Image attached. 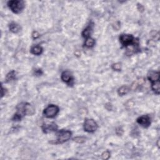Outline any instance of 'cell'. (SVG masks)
Masks as SVG:
<instances>
[{
  "instance_id": "1",
  "label": "cell",
  "mask_w": 160,
  "mask_h": 160,
  "mask_svg": "<svg viewBox=\"0 0 160 160\" xmlns=\"http://www.w3.org/2000/svg\"><path fill=\"white\" fill-rule=\"evenodd\" d=\"M17 113L14 114L13 120L20 121L25 115H32L34 113V108L30 103H21L17 107Z\"/></svg>"
},
{
  "instance_id": "18",
  "label": "cell",
  "mask_w": 160,
  "mask_h": 160,
  "mask_svg": "<svg viewBox=\"0 0 160 160\" xmlns=\"http://www.w3.org/2000/svg\"><path fill=\"white\" fill-rule=\"evenodd\" d=\"M112 68L115 71H120L121 70V64L120 63L113 64V65H112Z\"/></svg>"
},
{
  "instance_id": "8",
  "label": "cell",
  "mask_w": 160,
  "mask_h": 160,
  "mask_svg": "<svg viewBox=\"0 0 160 160\" xmlns=\"http://www.w3.org/2000/svg\"><path fill=\"white\" fill-rule=\"evenodd\" d=\"M137 123L144 128H148L151 124V119L149 116L143 115L137 119Z\"/></svg>"
},
{
  "instance_id": "19",
  "label": "cell",
  "mask_w": 160,
  "mask_h": 160,
  "mask_svg": "<svg viewBox=\"0 0 160 160\" xmlns=\"http://www.w3.org/2000/svg\"><path fill=\"white\" fill-rule=\"evenodd\" d=\"M74 140L75 141H77L79 143H81L85 141V138L84 137H77L74 139Z\"/></svg>"
},
{
  "instance_id": "14",
  "label": "cell",
  "mask_w": 160,
  "mask_h": 160,
  "mask_svg": "<svg viewBox=\"0 0 160 160\" xmlns=\"http://www.w3.org/2000/svg\"><path fill=\"white\" fill-rule=\"evenodd\" d=\"M16 77H17V75H16V72L14 71H11L6 75V81L8 83L12 81H14V80L16 79Z\"/></svg>"
},
{
  "instance_id": "12",
  "label": "cell",
  "mask_w": 160,
  "mask_h": 160,
  "mask_svg": "<svg viewBox=\"0 0 160 160\" xmlns=\"http://www.w3.org/2000/svg\"><path fill=\"white\" fill-rule=\"evenodd\" d=\"M10 30L13 33H18L21 30V27L17 23H11L9 25Z\"/></svg>"
},
{
  "instance_id": "16",
  "label": "cell",
  "mask_w": 160,
  "mask_h": 160,
  "mask_svg": "<svg viewBox=\"0 0 160 160\" xmlns=\"http://www.w3.org/2000/svg\"><path fill=\"white\" fill-rule=\"evenodd\" d=\"M152 90H153V91L156 94H159V88H160V84L159 81H157L152 83V85H151Z\"/></svg>"
},
{
  "instance_id": "17",
  "label": "cell",
  "mask_w": 160,
  "mask_h": 160,
  "mask_svg": "<svg viewBox=\"0 0 160 160\" xmlns=\"http://www.w3.org/2000/svg\"><path fill=\"white\" fill-rule=\"evenodd\" d=\"M95 44V41L93 38H88L86 39L85 42V45L87 48H91L93 47Z\"/></svg>"
},
{
  "instance_id": "11",
  "label": "cell",
  "mask_w": 160,
  "mask_h": 160,
  "mask_svg": "<svg viewBox=\"0 0 160 160\" xmlns=\"http://www.w3.org/2000/svg\"><path fill=\"white\" fill-rule=\"evenodd\" d=\"M92 31H93V26H92V25H89L82 32L83 37L86 39L90 38V35L92 33Z\"/></svg>"
},
{
  "instance_id": "3",
  "label": "cell",
  "mask_w": 160,
  "mask_h": 160,
  "mask_svg": "<svg viewBox=\"0 0 160 160\" xmlns=\"http://www.w3.org/2000/svg\"><path fill=\"white\" fill-rule=\"evenodd\" d=\"M8 6L13 13L18 14L21 13L25 8V3L23 1L13 0V1H10L8 3Z\"/></svg>"
},
{
  "instance_id": "15",
  "label": "cell",
  "mask_w": 160,
  "mask_h": 160,
  "mask_svg": "<svg viewBox=\"0 0 160 160\" xmlns=\"http://www.w3.org/2000/svg\"><path fill=\"white\" fill-rule=\"evenodd\" d=\"M130 91V88L128 86H123L119 88L118 90V93L120 96H123L126 94Z\"/></svg>"
},
{
  "instance_id": "4",
  "label": "cell",
  "mask_w": 160,
  "mask_h": 160,
  "mask_svg": "<svg viewBox=\"0 0 160 160\" xmlns=\"http://www.w3.org/2000/svg\"><path fill=\"white\" fill-rule=\"evenodd\" d=\"M72 133L68 130H61L57 134V139L55 143L61 144L63 143L70 139Z\"/></svg>"
},
{
  "instance_id": "13",
  "label": "cell",
  "mask_w": 160,
  "mask_h": 160,
  "mask_svg": "<svg viewBox=\"0 0 160 160\" xmlns=\"http://www.w3.org/2000/svg\"><path fill=\"white\" fill-rule=\"evenodd\" d=\"M43 48L40 46H34L31 48V53L35 55H39L43 53Z\"/></svg>"
},
{
  "instance_id": "2",
  "label": "cell",
  "mask_w": 160,
  "mask_h": 160,
  "mask_svg": "<svg viewBox=\"0 0 160 160\" xmlns=\"http://www.w3.org/2000/svg\"><path fill=\"white\" fill-rule=\"evenodd\" d=\"M119 41L124 47H127L130 45L138 46V39H135L131 34H121L119 37Z\"/></svg>"
},
{
  "instance_id": "5",
  "label": "cell",
  "mask_w": 160,
  "mask_h": 160,
  "mask_svg": "<svg viewBox=\"0 0 160 160\" xmlns=\"http://www.w3.org/2000/svg\"><path fill=\"white\" fill-rule=\"evenodd\" d=\"M59 108L54 105H51L48 106L43 111V114L48 118L55 117L59 113Z\"/></svg>"
},
{
  "instance_id": "9",
  "label": "cell",
  "mask_w": 160,
  "mask_h": 160,
  "mask_svg": "<svg viewBox=\"0 0 160 160\" xmlns=\"http://www.w3.org/2000/svg\"><path fill=\"white\" fill-rule=\"evenodd\" d=\"M43 131L44 133H51V132L56 131L58 130V126L56 123H51L49 124H46V125H44L42 126Z\"/></svg>"
},
{
  "instance_id": "10",
  "label": "cell",
  "mask_w": 160,
  "mask_h": 160,
  "mask_svg": "<svg viewBox=\"0 0 160 160\" xmlns=\"http://www.w3.org/2000/svg\"><path fill=\"white\" fill-rule=\"evenodd\" d=\"M148 78L151 83L159 81V72L151 71L148 74Z\"/></svg>"
},
{
  "instance_id": "20",
  "label": "cell",
  "mask_w": 160,
  "mask_h": 160,
  "mask_svg": "<svg viewBox=\"0 0 160 160\" xmlns=\"http://www.w3.org/2000/svg\"><path fill=\"white\" fill-rule=\"evenodd\" d=\"M43 74V71L41 70L38 69V70H35V74L37 76H41Z\"/></svg>"
},
{
  "instance_id": "7",
  "label": "cell",
  "mask_w": 160,
  "mask_h": 160,
  "mask_svg": "<svg viewBox=\"0 0 160 160\" xmlns=\"http://www.w3.org/2000/svg\"><path fill=\"white\" fill-rule=\"evenodd\" d=\"M61 79L63 82L67 83L68 85H73V77L71 73L68 71H65L61 74Z\"/></svg>"
},
{
  "instance_id": "6",
  "label": "cell",
  "mask_w": 160,
  "mask_h": 160,
  "mask_svg": "<svg viewBox=\"0 0 160 160\" xmlns=\"http://www.w3.org/2000/svg\"><path fill=\"white\" fill-rule=\"evenodd\" d=\"M98 129L97 123L92 119H86L84 123V130L88 133H93Z\"/></svg>"
}]
</instances>
